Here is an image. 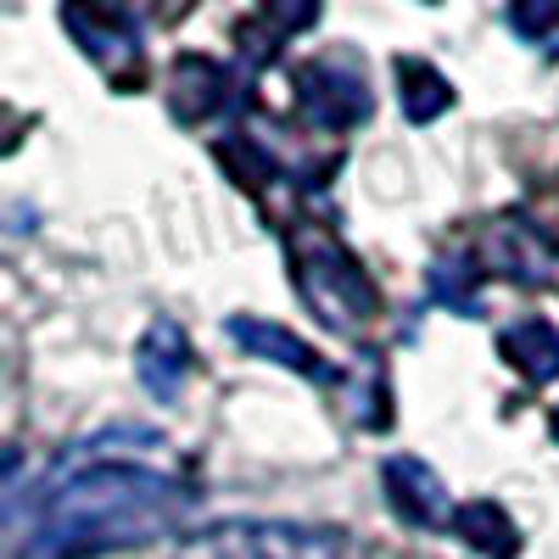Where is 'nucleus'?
Returning <instances> with one entry per match:
<instances>
[{
    "label": "nucleus",
    "instance_id": "f3484780",
    "mask_svg": "<svg viewBox=\"0 0 559 559\" xmlns=\"http://www.w3.org/2000/svg\"><path fill=\"white\" fill-rule=\"evenodd\" d=\"M554 437H559V408H554Z\"/></svg>",
    "mask_w": 559,
    "mask_h": 559
},
{
    "label": "nucleus",
    "instance_id": "20e7f679",
    "mask_svg": "<svg viewBox=\"0 0 559 559\" xmlns=\"http://www.w3.org/2000/svg\"><path fill=\"white\" fill-rule=\"evenodd\" d=\"M297 90H302V112L319 129H353V123L369 118V84H364V68L347 51L308 62L297 73Z\"/></svg>",
    "mask_w": 559,
    "mask_h": 559
},
{
    "label": "nucleus",
    "instance_id": "ddd939ff",
    "mask_svg": "<svg viewBox=\"0 0 559 559\" xmlns=\"http://www.w3.org/2000/svg\"><path fill=\"white\" fill-rule=\"evenodd\" d=\"M509 23H515V34L526 45L559 57V0H515V7H509Z\"/></svg>",
    "mask_w": 559,
    "mask_h": 559
},
{
    "label": "nucleus",
    "instance_id": "dca6fc26",
    "mask_svg": "<svg viewBox=\"0 0 559 559\" xmlns=\"http://www.w3.org/2000/svg\"><path fill=\"white\" fill-rule=\"evenodd\" d=\"M218 163H224L229 174H236V179L247 185V191H258L263 179H274V163L252 152V140H224V146H218Z\"/></svg>",
    "mask_w": 559,
    "mask_h": 559
},
{
    "label": "nucleus",
    "instance_id": "7ed1b4c3",
    "mask_svg": "<svg viewBox=\"0 0 559 559\" xmlns=\"http://www.w3.org/2000/svg\"><path fill=\"white\" fill-rule=\"evenodd\" d=\"M174 559H353V537L297 521H224L179 537Z\"/></svg>",
    "mask_w": 559,
    "mask_h": 559
},
{
    "label": "nucleus",
    "instance_id": "f03ea898",
    "mask_svg": "<svg viewBox=\"0 0 559 559\" xmlns=\"http://www.w3.org/2000/svg\"><path fill=\"white\" fill-rule=\"evenodd\" d=\"M286 258H292V280H297L302 308L324 324V331L347 336L364 319H376L381 292L369 286V274L358 269V258L347 247H336L331 236H319V229H302V236H292Z\"/></svg>",
    "mask_w": 559,
    "mask_h": 559
},
{
    "label": "nucleus",
    "instance_id": "6e6552de",
    "mask_svg": "<svg viewBox=\"0 0 559 559\" xmlns=\"http://www.w3.org/2000/svg\"><path fill=\"white\" fill-rule=\"evenodd\" d=\"M140 386H146L152 397H179V386H185V376H191V336L179 331V324H168V319H157L146 336H140Z\"/></svg>",
    "mask_w": 559,
    "mask_h": 559
},
{
    "label": "nucleus",
    "instance_id": "39448f33",
    "mask_svg": "<svg viewBox=\"0 0 559 559\" xmlns=\"http://www.w3.org/2000/svg\"><path fill=\"white\" fill-rule=\"evenodd\" d=\"M487 269L503 274V280H515V286H548L554 269H559V252L548 247V236L537 224L509 213V218L492 224V236H487Z\"/></svg>",
    "mask_w": 559,
    "mask_h": 559
},
{
    "label": "nucleus",
    "instance_id": "423d86ee",
    "mask_svg": "<svg viewBox=\"0 0 559 559\" xmlns=\"http://www.w3.org/2000/svg\"><path fill=\"white\" fill-rule=\"evenodd\" d=\"M381 481H386L392 509H397V515H403L408 526H453V498H448L442 476L431 471L426 459H414V453L386 459Z\"/></svg>",
    "mask_w": 559,
    "mask_h": 559
},
{
    "label": "nucleus",
    "instance_id": "4468645a",
    "mask_svg": "<svg viewBox=\"0 0 559 559\" xmlns=\"http://www.w3.org/2000/svg\"><path fill=\"white\" fill-rule=\"evenodd\" d=\"M263 7V23L280 34V39H292V34H308L319 23V7L324 0H258Z\"/></svg>",
    "mask_w": 559,
    "mask_h": 559
},
{
    "label": "nucleus",
    "instance_id": "2eb2a0df",
    "mask_svg": "<svg viewBox=\"0 0 559 559\" xmlns=\"http://www.w3.org/2000/svg\"><path fill=\"white\" fill-rule=\"evenodd\" d=\"M471 274H476V269L453 252L448 263H437V269H431V292H437L448 308H471V297H476V280H471Z\"/></svg>",
    "mask_w": 559,
    "mask_h": 559
},
{
    "label": "nucleus",
    "instance_id": "9d476101",
    "mask_svg": "<svg viewBox=\"0 0 559 559\" xmlns=\"http://www.w3.org/2000/svg\"><path fill=\"white\" fill-rule=\"evenodd\" d=\"M453 532H459V543H471L481 559H515L521 554V526L509 521V509L492 503V498L459 503L453 509Z\"/></svg>",
    "mask_w": 559,
    "mask_h": 559
},
{
    "label": "nucleus",
    "instance_id": "f257e3e1",
    "mask_svg": "<svg viewBox=\"0 0 559 559\" xmlns=\"http://www.w3.org/2000/svg\"><path fill=\"white\" fill-rule=\"evenodd\" d=\"M197 492L174 476L134 464H84L34 503V521H12L7 559H96L118 548L157 543L185 526Z\"/></svg>",
    "mask_w": 559,
    "mask_h": 559
},
{
    "label": "nucleus",
    "instance_id": "9b49d317",
    "mask_svg": "<svg viewBox=\"0 0 559 559\" xmlns=\"http://www.w3.org/2000/svg\"><path fill=\"white\" fill-rule=\"evenodd\" d=\"M224 90H229V79H224L218 62H207V57H179V68H174V112H179L185 123H202L207 112H218V107H224Z\"/></svg>",
    "mask_w": 559,
    "mask_h": 559
},
{
    "label": "nucleus",
    "instance_id": "0eeeda50",
    "mask_svg": "<svg viewBox=\"0 0 559 559\" xmlns=\"http://www.w3.org/2000/svg\"><path fill=\"white\" fill-rule=\"evenodd\" d=\"M229 336H236L247 353H258V358H269L280 369H292V376H302V381H331V364H324L308 342H297L286 324H263V319L236 313V319H229Z\"/></svg>",
    "mask_w": 559,
    "mask_h": 559
},
{
    "label": "nucleus",
    "instance_id": "f8f14e48",
    "mask_svg": "<svg viewBox=\"0 0 559 559\" xmlns=\"http://www.w3.org/2000/svg\"><path fill=\"white\" fill-rule=\"evenodd\" d=\"M397 96H403V112L414 123H431L453 107V84L419 57H397Z\"/></svg>",
    "mask_w": 559,
    "mask_h": 559
},
{
    "label": "nucleus",
    "instance_id": "1a4fd4ad",
    "mask_svg": "<svg viewBox=\"0 0 559 559\" xmlns=\"http://www.w3.org/2000/svg\"><path fill=\"white\" fill-rule=\"evenodd\" d=\"M498 353L532 386L559 381V331H554L548 319H515V324H503V331H498Z\"/></svg>",
    "mask_w": 559,
    "mask_h": 559
}]
</instances>
